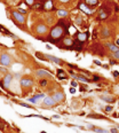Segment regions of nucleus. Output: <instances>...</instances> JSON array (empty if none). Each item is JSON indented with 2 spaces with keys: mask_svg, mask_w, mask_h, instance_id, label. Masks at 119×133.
Returning <instances> with one entry per match:
<instances>
[{
  "mask_svg": "<svg viewBox=\"0 0 119 133\" xmlns=\"http://www.w3.org/2000/svg\"><path fill=\"white\" fill-rule=\"evenodd\" d=\"M66 30V25L64 24L63 22L58 23L56 27H54L53 29H52V31H50V33H49V40L50 41H53V43H56L60 38H61L62 36H63V33H64V31Z\"/></svg>",
  "mask_w": 119,
  "mask_h": 133,
  "instance_id": "1",
  "label": "nucleus"
},
{
  "mask_svg": "<svg viewBox=\"0 0 119 133\" xmlns=\"http://www.w3.org/2000/svg\"><path fill=\"white\" fill-rule=\"evenodd\" d=\"M12 80H13V76L12 75H6L4 77V79H1V81H0V86H1V89H8L9 86H10Z\"/></svg>",
  "mask_w": 119,
  "mask_h": 133,
  "instance_id": "2",
  "label": "nucleus"
},
{
  "mask_svg": "<svg viewBox=\"0 0 119 133\" xmlns=\"http://www.w3.org/2000/svg\"><path fill=\"white\" fill-rule=\"evenodd\" d=\"M12 16H13L14 21H16L17 23H23L25 22V17H24V15L23 14H20L18 12H12Z\"/></svg>",
  "mask_w": 119,
  "mask_h": 133,
  "instance_id": "3",
  "label": "nucleus"
},
{
  "mask_svg": "<svg viewBox=\"0 0 119 133\" xmlns=\"http://www.w3.org/2000/svg\"><path fill=\"white\" fill-rule=\"evenodd\" d=\"M89 38V32L86 31V32H78L77 33V41H79V43H85L86 40Z\"/></svg>",
  "mask_w": 119,
  "mask_h": 133,
  "instance_id": "4",
  "label": "nucleus"
},
{
  "mask_svg": "<svg viewBox=\"0 0 119 133\" xmlns=\"http://www.w3.org/2000/svg\"><path fill=\"white\" fill-rule=\"evenodd\" d=\"M0 63L5 66H8L10 63H12V58L9 56L8 54H2L0 56Z\"/></svg>",
  "mask_w": 119,
  "mask_h": 133,
  "instance_id": "5",
  "label": "nucleus"
},
{
  "mask_svg": "<svg viewBox=\"0 0 119 133\" xmlns=\"http://www.w3.org/2000/svg\"><path fill=\"white\" fill-rule=\"evenodd\" d=\"M21 86H22L23 89L32 87L33 86V80L30 79V78H23V79H21Z\"/></svg>",
  "mask_w": 119,
  "mask_h": 133,
  "instance_id": "6",
  "label": "nucleus"
},
{
  "mask_svg": "<svg viewBox=\"0 0 119 133\" xmlns=\"http://www.w3.org/2000/svg\"><path fill=\"white\" fill-rule=\"evenodd\" d=\"M35 31H37V33H39V35H46L47 31H48V28L46 27L45 24H38L35 27Z\"/></svg>",
  "mask_w": 119,
  "mask_h": 133,
  "instance_id": "7",
  "label": "nucleus"
},
{
  "mask_svg": "<svg viewBox=\"0 0 119 133\" xmlns=\"http://www.w3.org/2000/svg\"><path fill=\"white\" fill-rule=\"evenodd\" d=\"M35 75L38 77H40V78H49L52 76V74H49L48 71L44 70V69H39V70L35 71Z\"/></svg>",
  "mask_w": 119,
  "mask_h": 133,
  "instance_id": "8",
  "label": "nucleus"
},
{
  "mask_svg": "<svg viewBox=\"0 0 119 133\" xmlns=\"http://www.w3.org/2000/svg\"><path fill=\"white\" fill-rule=\"evenodd\" d=\"M52 98L55 100L56 103H58V102L64 101V94L62 93V92H56V93L53 94V96H52Z\"/></svg>",
  "mask_w": 119,
  "mask_h": 133,
  "instance_id": "9",
  "label": "nucleus"
},
{
  "mask_svg": "<svg viewBox=\"0 0 119 133\" xmlns=\"http://www.w3.org/2000/svg\"><path fill=\"white\" fill-rule=\"evenodd\" d=\"M56 104V102L52 96H48L44 100V107H54Z\"/></svg>",
  "mask_w": 119,
  "mask_h": 133,
  "instance_id": "10",
  "label": "nucleus"
},
{
  "mask_svg": "<svg viewBox=\"0 0 119 133\" xmlns=\"http://www.w3.org/2000/svg\"><path fill=\"white\" fill-rule=\"evenodd\" d=\"M62 43H63V45L65 46V47H68V48H72V46H73V40L70 39V38H64V39H62Z\"/></svg>",
  "mask_w": 119,
  "mask_h": 133,
  "instance_id": "11",
  "label": "nucleus"
},
{
  "mask_svg": "<svg viewBox=\"0 0 119 133\" xmlns=\"http://www.w3.org/2000/svg\"><path fill=\"white\" fill-rule=\"evenodd\" d=\"M79 8L81 9L83 12H85L86 14H88V15H91V14L93 13V10L89 8V7H88V6H87L86 4H85V2H84V4H80V5H79Z\"/></svg>",
  "mask_w": 119,
  "mask_h": 133,
  "instance_id": "12",
  "label": "nucleus"
},
{
  "mask_svg": "<svg viewBox=\"0 0 119 133\" xmlns=\"http://www.w3.org/2000/svg\"><path fill=\"white\" fill-rule=\"evenodd\" d=\"M45 56H46V58H48V60L53 61L54 63H57V64H62V63H63V61H62L61 59L55 58V56H53V55H45Z\"/></svg>",
  "mask_w": 119,
  "mask_h": 133,
  "instance_id": "13",
  "label": "nucleus"
},
{
  "mask_svg": "<svg viewBox=\"0 0 119 133\" xmlns=\"http://www.w3.org/2000/svg\"><path fill=\"white\" fill-rule=\"evenodd\" d=\"M85 4L89 7H95L98 5V0H85Z\"/></svg>",
  "mask_w": 119,
  "mask_h": 133,
  "instance_id": "14",
  "label": "nucleus"
},
{
  "mask_svg": "<svg viewBox=\"0 0 119 133\" xmlns=\"http://www.w3.org/2000/svg\"><path fill=\"white\" fill-rule=\"evenodd\" d=\"M57 77H58V79H68V76L65 75V72L62 70V69H58L57 70Z\"/></svg>",
  "mask_w": 119,
  "mask_h": 133,
  "instance_id": "15",
  "label": "nucleus"
},
{
  "mask_svg": "<svg viewBox=\"0 0 119 133\" xmlns=\"http://www.w3.org/2000/svg\"><path fill=\"white\" fill-rule=\"evenodd\" d=\"M72 75H73V74H72ZM73 78H76V79H78V80H81V81H84V83H87V81H89L88 78L83 77L81 75H73Z\"/></svg>",
  "mask_w": 119,
  "mask_h": 133,
  "instance_id": "16",
  "label": "nucleus"
},
{
  "mask_svg": "<svg viewBox=\"0 0 119 133\" xmlns=\"http://www.w3.org/2000/svg\"><path fill=\"white\" fill-rule=\"evenodd\" d=\"M106 46H108V47H109V49H110L111 52H113V53H115V52H117V51H118V46H117V45H113V44H106Z\"/></svg>",
  "mask_w": 119,
  "mask_h": 133,
  "instance_id": "17",
  "label": "nucleus"
},
{
  "mask_svg": "<svg viewBox=\"0 0 119 133\" xmlns=\"http://www.w3.org/2000/svg\"><path fill=\"white\" fill-rule=\"evenodd\" d=\"M44 6H45V9H53V4H52V0H48L44 2Z\"/></svg>",
  "mask_w": 119,
  "mask_h": 133,
  "instance_id": "18",
  "label": "nucleus"
},
{
  "mask_svg": "<svg viewBox=\"0 0 119 133\" xmlns=\"http://www.w3.org/2000/svg\"><path fill=\"white\" fill-rule=\"evenodd\" d=\"M87 117H88V118H98V119H103V118H105L104 116L97 115V114H91V115H88Z\"/></svg>",
  "mask_w": 119,
  "mask_h": 133,
  "instance_id": "19",
  "label": "nucleus"
},
{
  "mask_svg": "<svg viewBox=\"0 0 119 133\" xmlns=\"http://www.w3.org/2000/svg\"><path fill=\"white\" fill-rule=\"evenodd\" d=\"M58 16H60V17H65V16H68V12H66V10H64V9H61V10H58Z\"/></svg>",
  "mask_w": 119,
  "mask_h": 133,
  "instance_id": "20",
  "label": "nucleus"
},
{
  "mask_svg": "<svg viewBox=\"0 0 119 133\" xmlns=\"http://www.w3.org/2000/svg\"><path fill=\"white\" fill-rule=\"evenodd\" d=\"M94 131L96 133H108L109 131H106L104 129H100V127H94Z\"/></svg>",
  "mask_w": 119,
  "mask_h": 133,
  "instance_id": "21",
  "label": "nucleus"
},
{
  "mask_svg": "<svg viewBox=\"0 0 119 133\" xmlns=\"http://www.w3.org/2000/svg\"><path fill=\"white\" fill-rule=\"evenodd\" d=\"M109 35H110V32H109L108 29H103L102 30V37H109Z\"/></svg>",
  "mask_w": 119,
  "mask_h": 133,
  "instance_id": "22",
  "label": "nucleus"
},
{
  "mask_svg": "<svg viewBox=\"0 0 119 133\" xmlns=\"http://www.w3.org/2000/svg\"><path fill=\"white\" fill-rule=\"evenodd\" d=\"M35 56H37V58L39 59V60H42V61H46V60H47V59H45V58H44L45 55H42V54H40L39 52H37V53H35Z\"/></svg>",
  "mask_w": 119,
  "mask_h": 133,
  "instance_id": "23",
  "label": "nucleus"
},
{
  "mask_svg": "<svg viewBox=\"0 0 119 133\" xmlns=\"http://www.w3.org/2000/svg\"><path fill=\"white\" fill-rule=\"evenodd\" d=\"M102 99L103 100H105V101L110 102V103H112V102H115V99L113 98H108V96H102Z\"/></svg>",
  "mask_w": 119,
  "mask_h": 133,
  "instance_id": "24",
  "label": "nucleus"
},
{
  "mask_svg": "<svg viewBox=\"0 0 119 133\" xmlns=\"http://www.w3.org/2000/svg\"><path fill=\"white\" fill-rule=\"evenodd\" d=\"M101 15L98 16V20H105L106 17H108V14H105V13H100Z\"/></svg>",
  "mask_w": 119,
  "mask_h": 133,
  "instance_id": "25",
  "label": "nucleus"
},
{
  "mask_svg": "<svg viewBox=\"0 0 119 133\" xmlns=\"http://www.w3.org/2000/svg\"><path fill=\"white\" fill-rule=\"evenodd\" d=\"M35 9H45V6L41 4H37V5H35Z\"/></svg>",
  "mask_w": 119,
  "mask_h": 133,
  "instance_id": "26",
  "label": "nucleus"
},
{
  "mask_svg": "<svg viewBox=\"0 0 119 133\" xmlns=\"http://www.w3.org/2000/svg\"><path fill=\"white\" fill-rule=\"evenodd\" d=\"M47 83H48V81H47V79H41L40 80V85H41V86H47Z\"/></svg>",
  "mask_w": 119,
  "mask_h": 133,
  "instance_id": "27",
  "label": "nucleus"
},
{
  "mask_svg": "<svg viewBox=\"0 0 119 133\" xmlns=\"http://www.w3.org/2000/svg\"><path fill=\"white\" fill-rule=\"evenodd\" d=\"M41 98H44V94L42 93H38L33 96V99H35V100H37V99H41Z\"/></svg>",
  "mask_w": 119,
  "mask_h": 133,
  "instance_id": "28",
  "label": "nucleus"
},
{
  "mask_svg": "<svg viewBox=\"0 0 119 133\" xmlns=\"http://www.w3.org/2000/svg\"><path fill=\"white\" fill-rule=\"evenodd\" d=\"M5 126H6V123L4 120H0V130H5Z\"/></svg>",
  "mask_w": 119,
  "mask_h": 133,
  "instance_id": "29",
  "label": "nucleus"
},
{
  "mask_svg": "<svg viewBox=\"0 0 119 133\" xmlns=\"http://www.w3.org/2000/svg\"><path fill=\"white\" fill-rule=\"evenodd\" d=\"M17 12H18L20 14H23V15H24V14H27V9H22V8H20V9L17 10Z\"/></svg>",
  "mask_w": 119,
  "mask_h": 133,
  "instance_id": "30",
  "label": "nucleus"
},
{
  "mask_svg": "<svg viewBox=\"0 0 119 133\" xmlns=\"http://www.w3.org/2000/svg\"><path fill=\"white\" fill-rule=\"evenodd\" d=\"M112 75H113L115 78H119V72L118 71H112Z\"/></svg>",
  "mask_w": 119,
  "mask_h": 133,
  "instance_id": "31",
  "label": "nucleus"
},
{
  "mask_svg": "<svg viewBox=\"0 0 119 133\" xmlns=\"http://www.w3.org/2000/svg\"><path fill=\"white\" fill-rule=\"evenodd\" d=\"M113 110V108L111 106H108V107H105V111H112Z\"/></svg>",
  "mask_w": 119,
  "mask_h": 133,
  "instance_id": "32",
  "label": "nucleus"
},
{
  "mask_svg": "<svg viewBox=\"0 0 119 133\" xmlns=\"http://www.w3.org/2000/svg\"><path fill=\"white\" fill-rule=\"evenodd\" d=\"M113 56H115L116 59H119V49L117 51V52H115V53H113Z\"/></svg>",
  "mask_w": 119,
  "mask_h": 133,
  "instance_id": "33",
  "label": "nucleus"
},
{
  "mask_svg": "<svg viewBox=\"0 0 119 133\" xmlns=\"http://www.w3.org/2000/svg\"><path fill=\"white\" fill-rule=\"evenodd\" d=\"M25 2H27L28 5H33V2H35V0H25Z\"/></svg>",
  "mask_w": 119,
  "mask_h": 133,
  "instance_id": "34",
  "label": "nucleus"
},
{
  "mask_svg": "<svg viewBox=\"0 0 119 133\" xmlns=\"http://www.w3.org/2000/svg\"><path fill=\"white\" fill-rule=\"evenodd\" d=\"M20 106H23V107H25V108H31V106H29V104H27V103H18Z\"/></svg>",
  "mask_w": 119,
  "mask_h": 133,
  "instance_id": "35",
  "label": "nucleus"
},
{
  "mask_svg": "<svg viewBox=\"0 0 119 133\" xmlns=\"http://www.w3.org/2000/svg\"><path fill=\"white\" fill-rule=\"evenodd\" d=\"M96 36H97V32H96V29L93 31V39H95L96 38Z\"/></svg>",
  "mask_w": 119,
  "mask_h": 133,
  "instance_id": "36",
  "label": "nucleus"
},
{
  "mask_svg": "<svg viewBox=\"0 0 119 133\" xmlns=\"http://www.w3.org/2000/svg\"><path fill=\"white\" fill-rule=\"evenodd\" d=\"M71 85H72V87H77V86H78L77 81H72V83H71Z\"/></svg>",
  "mask_w": 119,
  "mask_h": 133,
  "instance_id": "37",
  "label": "nucleus"
},
{
  "mask_svg": "<svg viewBox=\"0 0 119 133\" xmlns=\"http://www.w3.org/2000/svg\"><path fill=\"white\" fill-rule=\"evenodd\" d=\"M110 132L111 133H118V130H117V129H111Z\"/></svg>",
  "mask_w": 119,
  "mask_h": 133,
  "instance_id": "38",
  "label": "nucleus"
},
{
  "mask_svg": "<svg viewBox=\"0 0 119 133\" xmlns=\"http://www.w3.org/2000/svg\"><path fill=\"white\" fill-rule=\"evenodd\" d=\"M60 2H62V4H66V2H69L70 0H58Z\"/></svg>",
  "mask_w": 119,
  "mask_h": 133,
  "instance_id": "39",
  "label": "nucleus"
},
{
  "mask_svg": "<svg viewBox=\"0 0 119 133\" xmlns=\"http://www.w3.org/2000/svg\"><path fill=\"white\" fill-rule=\"evenodd\" d=\"M29 102H32V103H35V99L30 98V99H29Z\"/></svg>",
  "mask_w": 119,
  "mask_h": 133,
  "instance_id": "40",
  "label": "nucleus"
},
{
  "mask_svg": "<svg viewBox=\"0 0 119 133\" xmlns=\"http://www.w3.org/2000/svg\"><path fill=\"white\" fill-rule=\"evenodd\" d=\"M68 66H70V68H72V69H77V68H78V66H73V64H70V63H69V64H68Z\"/></svg>",
  "mask_w": 119,
  "mask_h": 133,
  "instance_id": "41",
  "label": "nucleus"
},
{
  "mask_svg": "<svg viewBox=\"0 0 119 133\" xmlns=\"http://www.w3.org/2000/svg\"><path fill=\"white\" fill-rule=\"evenodd\" d=\"M94 63H95V64H97V66H102V64H101V62H100V61H96V60L94 61Z\"/></svg>",
  "mask_w": 119,
  "mask_h": 133,
  "instance_id": "42",
  "label": "nucleus"
},
{
  "mask_svg": "<svg viewBox=\"0 0 119 133\" xmlns=\"http://www.w3.org/2000/svg\"><path fill=\"white\" fill-rule=\"evenodd\" d=\"M70 92H71V93H75V92H76V89H73V87H72V89H70Z\"/></svg>",
  "mask_w": 119,
  "mask_h": 133,
  "instance_id": "43",
  "label": "nucleus"
},
{
  "mask_svg": "<svg viewBox=\"0 0 119 133\" xmlns=\"http://www.w3.org/2000/svg\"><path fill=\"white\" fill-rule=\"evenodd\" d=\"M103 68H105V69H109V66H108V64H103Z\"/></svg>",
  "mask_w": 119,
  "mask_h": 133,
  "instance_id": "44",
  "label": "nucleus"
},
{
  "mask_svg": "<svg viewBox=\"0 0 119 133\" xmlns=\"http://www.w3.org/2000/svg\"><path fill=\"white\" fill-rule=\"evenodd\" d=\"M116 45H117V46H119V38L116 40Z\"/></svg>",
  "mask_w": 119,
  "mask_h": 133,
  "instance_id": "45",
  "label": "nucleus"
},
{
  "mask_svg": "<svg viewBox=\"0 0 119 133\" xmlns=\"http://www.w3.org/2000/svg\"><path fill=\"white\" fill-rule=\"evenodd\" d=\"M94 80H100V78H98V77H96V76H95V77H94Z\"/></svg>",
  "mask_w": 119,
  "mask_h": 133,
  "instance_id": "46",
  "label": "nucleus"
},
{
  "mask_svg": "<svg viewBox=\"0 0 119 133\" xmlns=\"http://www.w3.org/2000/svg\"><path fill=\"white\" fill-rule=\"evenodd\" d=\"M8 1H10V2H15V1H17V0H8Z\"/></svg>",
  "mask_w": 119,
  "mask_h": 133,
  "instance_id": "47",
  "label": "nucleus"
},
{
  "mask_svg": "<svg viewBox=\"0 0 119 133\" xmlns=\"http://www.w3.org/2000/svg\"><path fill=\"white\" fill-rule=\"evenodd\" d=\"M41 133H46V132H41Z\"/></svg>",
  "mask_w": 119,
  "mask_h": 133,
  "instance_id": "48",
  "label": "nucleus"
},
{
  "mask_svg": "<svg viewBox=\"0 0 119 133\" xmlns=\"http://www.w3.org/2000/svg\"><path fill=\"white\" fill-rule=\"evenodd\" d=\"M118 117H119V116H118Z\"/></svg>",
  "mask_w": 119,
  "mask_h": 133,
  "instance_id": "49",
  "label": "nucleus"
}]
</instances>
